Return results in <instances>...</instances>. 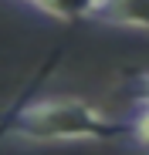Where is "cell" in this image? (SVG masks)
Masks as SVG:
<instances>
[{"label": "cell", "instance_id": "obj_1", "mask_svg": "<svg viewBox=\"0 0 149 155\" xmlns=\"http://www.w3.org/2000/svg\"><path fill=\"white\" fill-rule=\"evenodd\" d=\"M4 132L20 142L54 145V142H112L126 135V125L109 121L95 105L81 98H41L14 105V111L4 115Z\"/></svg>", "mask_w": 149, "mask_h": 155}, {"label": "cell", "instance_id": "obj_2", "mask_svg": "<svg viewBox=\"0 0 149 155\" xmlns=\"http://www.w3.org/2000/svg\"><path fill=\"white\" fill-rule=\"evenodd\" d=\"M81 20H95L105 27L149 31V4H81Z\"/></svg>", "mask_w": 149, "mask_h": 155}, {"label": "cell", "instance_id": "obj_3", "mask_svg": "<svg viewBox=\"0 0 149 155\" xmlns=\"http://www.w3.org/2000/svg\"><path fill=\"white\" fill-rule=\"evenodd\" d=\"M126 135L139 152L149 155V105H136V115L126 121Z\"/></svg>", "mask_w": 149, "mask_h": 155}, {"label": "cell", "instance_id": "obj_4", "mask_svg": "<svg viewBox=\"0 0 149 155\" xmlns=\"http://www.w3.org/2000/svg\"><path fill=\"white\" fill-rule=\"evenodd\" d=\"M132 98H136V105H149V71L142 74H132V84H129Z\"/></svg>", "mask_w": 149, "mask_h": 155}, {"label": "cell", "instance_id": "obj_5", "mask_svg": "<svg viewBox=\"0 0 149 155\" xmlns=\"http://www.w3.org/2000/svg\"><path fill=\"white\" fill-rule=\"evenodd\" d=\"M0 135H7V132H4V118H0Z\"/></svg>", "mask_w": 149, "mask_h": 155}]
</instances>
